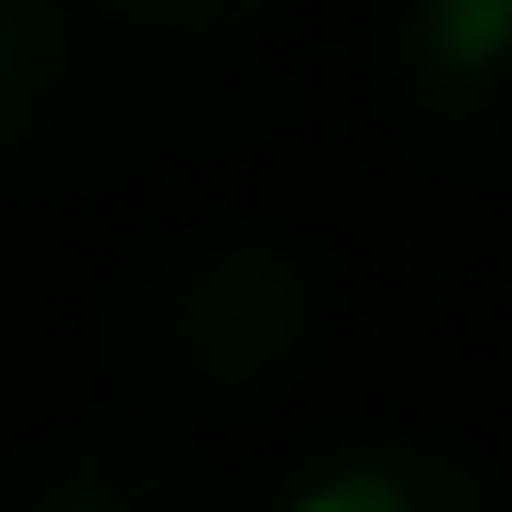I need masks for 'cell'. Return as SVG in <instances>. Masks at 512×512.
Masks as SVG:
<instances>
[{
    "mask_svg": "<svg viewBox=\"0 0 512 512\" xmlns=\"http://www.w3.org/2000/svg\"><path fill=\"white\" fill-rule=\"evenodd\" d=\"M109 360L142 393H175L197 414L273 404L306 371L316 338V273L273 229H164L109 273Z\"/></svg>",
    "mask_w": 512,
    "mask_h": 512,
    "instance_id": "cell-1",
    "label": "cell"
},
{
    "mask_svg": "<svg viewBox=\"0 0 512 512\" xmlns=\"http://www.w3.org/2000/svg\"><path fill=\"white\" fill-rule=\"evenodd\" d=\"M382 99L436 164L512 175V0H404L382 33Z\"/></svg>",
    "mask_w": 512,
    "mask_h": 512,
    "instance_id": "cell-2",
    "label": "cell"
},
{
    "mask_svg": "<svg viewBox=\"0 0 512 512\" xmlns=\"http://www.w3.org/2000/svg\"><path fill=\"white\" fill-rule=\"evenodd\" d=\"M262 512H502L491 469L436 447V436H349L284 469Z\"/></svg>",
    "mask_w": 512,
    "mask_h": 512,
    "instance_id": "cell-3",
    "label": "cell"
},
{
    "mask_svg": "<svg viewBox=\"0 0 512 512\" xmlns=\"http://www.w3.org/2000/svg\"><path fill=\"white\" fill-rule=\"evenodd\" d=\"M66 99H88L66 0H0V153L44 164L66 142Z\"/></svg>",
    "mask_w": 512,
    "mask_h": 512,
    "instance_id": "cell-4",
    "label": "cell"
},
{
    "mask_svg": "<svg viewBox=\"0 0 512 512\" xmlns=\"http://www.w3.org/2000/svg\"><path fill=\"white\" fill-rule=\"evenodd\" d=\"M22 512H218V502H207L186 469H164L153 447H120V436H66V447L33 469Z\"/></svg>",
    "mask_w": 512,
    "mask_h": 512,
    "instance_id": "cell-5",
    "label": "cell"
},
{
    "mask_svg": "<svg viewBox=\"0 0 512 512\" xmlns=\"http://www.w3.org/2000/svg\"><path fill=\"white\" fill-rule=\"evenodd\" d=\"M120 33H164V44H229V33H262L284 0H99Z\"/></svg>",
    "mask_w": 512,
    "mask_h": 512,
    "instance_id": "cell-6",
    "label": "cell"
}]
</instances>
